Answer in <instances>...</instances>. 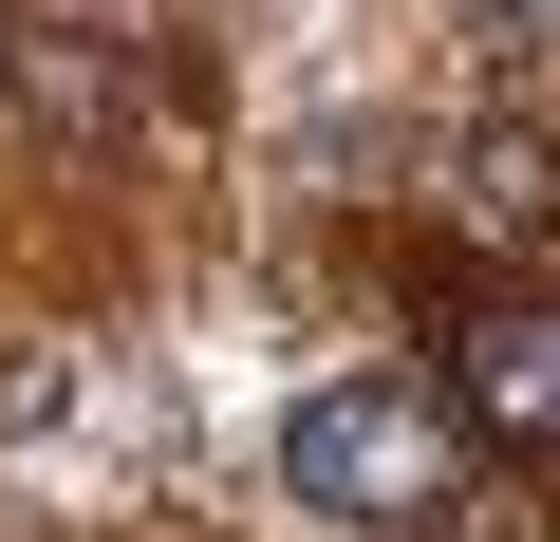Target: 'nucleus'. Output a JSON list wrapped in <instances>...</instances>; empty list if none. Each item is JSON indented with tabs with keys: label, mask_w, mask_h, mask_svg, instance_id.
<instances>
[{
	"label": "nucleus",
	"mask_w": 560,
	"mask_h": 542,
	"mask_svg": "<svg viewBox=\"0 0 560 542\" xmlns=\"http://www.w3.org/2000/svg\"><path fill=\"white\" fill-rule=\"evenodd\" d=\"M467 224H504V243L560 224V131H541V113H486V131H467Z\"/></svg>",
	"instance_id": "nucleus-3"
},
{
	"label": "nucleus",
	"mask_w": 560,
	"mask_h": 542,
	"mask_svg": "<svg viewBox=\"0 0 560 542\" xmlns=\"http://www.w3.org/2000/svg\"><path fill=\"white\" fill-rule=\"evenodd\" d=\"M448 412L504 449H560V300H467L448 337Z\"/></svg>",
	"instance_id": "nucleus-2"
},
{
	"label": "nucleus",
	"mask_w": 560,
	"mask_h": 542,
	"mask_svg": "<svg viewBox=\"0 0 560 542\" xmlns=\"http://www.w3.org/2000/svg\"><path fill=\"white\" fill-rule=\"evenodd\" d=\"M280 486H300L318 523H430L467 486V412L411 393V374H337V393H300V430H280Z\"/></svg>",
	"instance_id": "nucleus-1"
}]
</instances>
